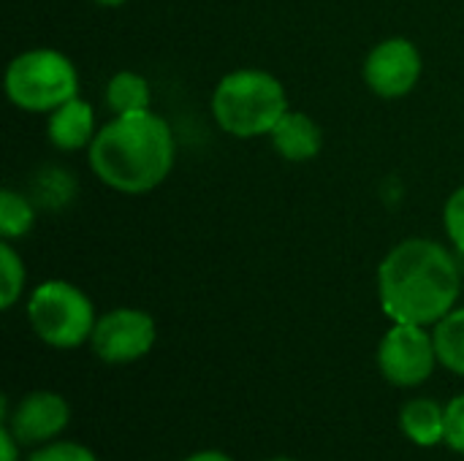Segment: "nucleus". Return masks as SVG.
Returning a JSON list of instances; mask_svg holds the SVG:
<instances>
[{
  "instance_id": "obj_16",
  "label": "nucleus",
  "mask_w": 464,
  "mask_h": 461,
  "mask_svg": "<svg viewBox=\"0 0 464 461\" xmlns=\"http://www.w3.org/2000/svg\"><path fill=\"white\" fill-rule=\"evenodd\" d=\"M0 277H3L0 307L11 310L16 304V299L22 296V288H24V266H22V258L14 253V247L8 242L0 245Z\"/></svg>"
},
{
  "instance_id": "obj_17",
  "label": "nucleus",
  "mask_w": 464,
  "mask_h": 461,
  "mask_svg": "<svg viewBox=\"0 0 464 461\" xmlns=\"http://www.w3.org/2000/svg\"><path fill=\"white\" fill-rule=\"evenodd\" d=\"M27 461H98V456L87 446L60 440V443H44V448H35Z\"/></svg>"
},
{
  "instance_id": "obj_13",
  "label": "nucleus",
  "mask_w": 464,
  "mask_h": 461,
  "mask_svg": "<svg viewBox=\"0 0 464 461\" xmlns=\"http://www.w3.org/2000/svg\"><path fill=\"white\" fill-rule=\"evenodd\" d=\"M150 101L152 98H150L147 79L133 71H120L106 84V103L114 111V117L150 111Z\"/></svg>"
},
{
  "instance_id": "obj_14",
  "label": "nucleus",
  "mask_w": 464,
  "mask_h": 461,
  "mask_svg": "<svg viewBox=\"0 0 464 461\" xmlns=\"http://www.w3.org/2000/svg\"><path fill=\"white\" fill-rule=\"evenodd\" d=\"M435 351H438V361L464 378V307L451 310L443 321L435 323Z\"/></svg>"
},
{
  "instance_id": "obj_12",
  "label": "nucleus",
  "mask_w": 464,
  "mask_h": 461,
  "mask_svg": "<svg viewBox=\"0 0 464 461\" xmlns=\"http://www.w3.org/2000/svg\"><path fill=\"white\" fill-rule=\"evenodd\" d=\"M402 435L421 448H435L446 443V408L435 399H411L400 413Z\"/></svg>"
},
{
  "instance_id": "obj_21",
  "label": "nucleus",
  "mask_w": 464,
  "mask_h": 461,
  "mask_svg": "<svg viewBox=\"0 0 464 461\" xmlns=\"http://www.w3.org/2000/svg\"><path fill=\"white\" fill-rule=\"evenodd\" d=\"M182 461H234L228 454H223V451H198V454H193V456H188V459Z\"/></svg>"
},
{
  "instance_id": "obj_20",
  "label": "nucleus",
  "mask_w": 464,
  "mask_h": 461,
  "mask_svg": "<svg viewBox=\"0 0 464 461\" xmlns=\"http://www.w3.org/2000/svg\"><path fill=\"white\" fill-rule=\"evenodd\" d=\"M19 440L14 437V432L8 429V424L0 427V456L3 461H19Z\"/></svg>"
},
{
  "instance_id": "obj_15",
  "label": "nucleus",
  "mask_w": 464,
  "mask_h": 461,
  "mask_svg": "<svg viewBox=\"0 0 464 461\" xmlns=\"http://www.w3.org/2000/svg\"><path fill=\"white\" fill-rule=\"evenodd\" d=\"M35 223V212L30 206V201L14 190H3L0 193V234L5 239H16L24 236Z\"/></svg>"
},
{
  "instance_id": "obj_7",
  "label": "nucleus",
  "mask_w": 464,
  "mask_h": 461,
  "mask_svg": "<svg viewBox=\"0 0 464 461\" xmlns=\"http://www.w3.org/2000/svg\"><path fill=\"white\" fill-rule=\"evenodd\" d=\"M155 321L144 310L117 307L95 321L90 345L106 364H130L144 359L155 345Z\"/></svg>"
},
{
  "instance_id": "obj_11",
  "label": "nucleus",
  "mask_w": 464,
  "mask_h": 461,
  "mask_svg": "<svg viewBox=\"0 0 464 461\" xmlns=\"http://www.w3.org/2000/svg\"><path fill=\"white\" fill-rule=\"evenodd\" d=\"M92 109L79 101V98H71L65 101L63 106H57L49 117V141L57 147V149H82L87 144H92L95 133H92Z\"/></svg>"
},
{
  "instance_id": "obj_1",
  "label": "nucleus",
  "mask_w": 464,
  "mask_h": 461,
  "mask_svg": "<svg viewBox=\"0 0 464 461\" xmlns=\"http://www.w3.org/2000/svg\"><path fill=\"white\" fill-rule=\"evenodd\" d=\"M378 296L394 323L435 326L459 299L457 261L432 239H405L378 269Z\"/></svg>"
},
{
  "instance_id": "obj_6",
  "label": "nucleus",
  "mask_w": 464,
  "mask_h": 461,
  "mask_svg": "<svg viewBox=\"0 0 464 461\" xmlns=\"http://www.w3.org/2000/svg\"><path fill=\"white\" fill-rule=\"evenodd\" d=\"M438 361L435 340L427 326L394 323L378 345L381 375L400 389L421 386L432 378Z\"/></svg>"
},
{
  "instance_id": "obj_8",
  "label": "nucleus",
  "mask_w": 464,
  "mask_h": 461,
  "mask_svg": "<svg viewBox=\"0 0 464 461\" xmlns=\"http://www.w3.org/2000/svg\"><path fill=\"white\" fill-rule=\"evenodd\" d=\"M421 76V54L408 38L378 43L364 60V82L381 98L408 95Z\"/></svg>"
},
{
  "instance_id": "obj_2",
  "label": "nucleus",
  "mask_w": 464,
  "mask_h": 461,
  "mask_svg": "<svg viewBox=\"0 0 464 461\" xmlns=\"http://www.w3.org/2000/svg\"><path fill=\"white\" fill-rule=\"evenodd\" d=\"M174 133L152 111L114 117L90 144L95 177L120 193H147L158 187L174 166Z\"/></svg>"
},
{
  "instance_id": "obj_3",
  "label": "nucleus",
  "mask_w": 464,
  "mask_h": 461,
  "mask_svg": "<svg viewBox=\"0 0 464 461\" xmlns=\"http://www.w3.org/2000/svg\"><path fill=\"white\" fill-rule=\"evenodd\" d=\"M288 111L283 84L256 68H242L220 79L212 95V114L218 125L239 139L272 133L280 117Z\"/></svg>"
},
{
  "instance_id": "obj_18",
  "label": "nucleus",
  "mask_w": 464,
  "mask_h": 461,
  "mask_svg": "<svg viewBox=\"0 0 464 461\" xmlns=\"http://www.w3.org/2000/svg\"><path fill=\"white\" fill-rule=\"evenodd\" d=\"M446 446L464 456V394L446 405Z\"/></svg>"
},
{
  "instance_id": "obj_5",
  "label": "nucleus",
  "mask_w": 464,
  "mask_h": 461,
  "mask_svg": "<svg viewBox=\"0 0 464 461\" xmlns=\"http://www.w3.org/2000/svg\"><path fill=\"white\" fill-rule=\"evenodd\" d=\"M27 318L41 342L57 351L84 345L95 329V310L84 291L65 280L38 285L27 302Z\"/></svg>"
},
{
  "instance_id": "obj_19",
  "label": "nucleus",
  "mask_w": 464,
  "mask_h": 461,
  "mask_svg": "<svg viewBox=\"0 0 464 461\" xmlns=\"http://www.w3.org/2000/svg\"><path fill=\"white\" fill-rule=\"evenodd\" d=\"M443 220H446V234L449 239L454 242V247L464 255V187H459L449 204H446V212H443Z\"/></svg>"
},
{
  "instance_id": "obj_22",
  "label": "nucleus",
  "mask_w": 464,
  "mask_h": 461,
  "mask_svg": "<svg viewBox=\"0 0 464 461\" xmlns=\"http://www.w3.org/2000/svg\"><path fill=\"white\" fill-rule=\"evenodd\" d=\"M95 3H101V5H122L125 0H95Z\"/></svg>"
},
{
  "instance_id": "obj_23",
  "label": "nucleus",
  "mask_w": 464,
  "mask_h": 461,
  "mask_svg": "<svg viewBox=\"0 0 464 461\" xmlns=\"http://www.w3.org/2000/svg\"><path fill=\"white\" fill-rule=\"evenodd\" d=\"M266 461H296V459H285V456H277V459H266Z\"/></svg>"
},
{
  "instance_id": "obj_9",
  "label": "nucleus",
  "mask_w": 464,
  "mask_h": 461,
  "mask_svg": "<svg viewBox=\"0 0 464 461\" xmlns=\"http://www.w3.org/2000/svg\"><path fill=\"white\" fill-rule=\"evenodd\" d=\"M71 421L68 402L54 391H33L19 399L11 413H3V424L22 446H44L54 440Z\"/></svg>"
},
{
  "instance_id": "obj_10",
  "label": "nucleus",
  "mask_w": 464,
  "mask_h": 461,
  "mask_svg": "<svg viewBox=\"0 0 464 461\" xmlns=\"http://www.w3.org/2000/svg\"><path fill=\"white\" fill-rule=\"evenodd\" d=\"M269 136H272L277 155H283L285 160H294V163L313 160L324 147L321 128L302 111H285Z\"/></svg>"
},
{
  "instance_id": "obj_4",
  "label": "nucleus",
  "mask_w": 464,
  "mask_h": 461,
  "mask_svg": "<svg viewBox=\"0 0 464 461\" xmlns=\"http://www.w3.org/2000/svg\"><path fill=\"white\" fill-rule=\"evenodd\" d=\"M79 79L73 62L54 49H30L11 60L5 71V92L22 111H54L76 98Z\"/></svg>"
}]
</instances>
